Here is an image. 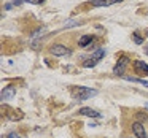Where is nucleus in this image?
Instances as JSON below:
<instances>
[{"mask_svg":"<svg viewBox=\"0 0 148 138\" xmlns=\"http://www.w3.org/2000/svg\"><path fill=\"white\" fill-rule=\"evenodd\" d=\"M143 33H145V35L148 37V29H145V30H143Z\"/></svg>","mask_w":148,"mask_h":138,"instance_id":"a211bd4d","label":"nucleus"},{"mask_svg":"<svg viewBox=\"0 0 148 138\" xmlns=\"http://www.w3.org/2000/svg\"><path fill=\"white\" fill-rule=\"evenodd\" d=\"M126 81H131V83H138V84H142L143 87H148V81L147 80H143V78H131V76H123Z\"/></svg>","mask_w":148,"mask_h":138,"instance_id":"1a4fd4ad","label":"nucleus"},{"mask_svg":"<svg viewBox=\"0 0 148 138\" xmlns=\"http://www.w3.org/2000/svg\"><path fill=\"white\" fill-rule=\"evenodd\" d=\"M137 118L140 119V121H142V119H143V121H147V119H148V116H147V114H145V113H143V114H137Z\"/></svg>","mask_w":148,"mask_h":138,"instance_id":"dca6fc26","label":"nucleus"},{"mask_svg":"<svg viewBox=\"0 0 148 138\" xmlns=\"http://www.w3.org/2000/svg\"><path fill=\"white\" fill-rule=\"evenodd\" d=\"M121 0H92L91 2V5L96 8L99 7H110V5H115V3H119Z\"/></svg>","mask_w":148,"mask_h":138,"instance_id":"0eeeda50","label":"nucleus"},{"mask_svg":"<svg viewBox=\"0 0 148 138\" xmlns=\"http://www.w3.org/2000/svg\"><path fill=\"white\" fill-rule=\"evenodd\" d=\"M96 94H97V90H96V89H91V87H84V86H75L73 89H72V97H73L75 100H80V102L91 99V97H94Z\"/></svg>","mask_w":148,"mask_h":138,"instance_id":"f257e3e1","label":"nucleus"},{"mask_svg":"<svg viewBox=\"0 0 148 138\" xmlns=\"http://www.w3.org/2000/svg\"><path fill=\"white\" fill-rule=\"evenodd\" d=\"M80 114L83 116H89V118H100V113H97L96 109L92 108H88V106H83V108H80Z\"/></svg>","mask_w":148,"mask_h":138,"instance_id":"6e6552de","label":"nucleus"},{"mask_svg":"<svg viewBox=\"0 0 148 138\" xmlns=\"http://www.w3.org/2000/svg\"><path fill=\"white\" fill-rule=\"evenodd\" d=\"M145 54H148V45L145 46Z\"/></svg>","mask_w":148,"mask_h":138,"instance_id":"f3484780","label":"nucleus"},{"mask_svg":"<svg viewBox=\"0 0 148 138\" xmlns=\"http://www.w3.org/2000/svg\"><path fill=\"white\" fill-rule=\"evenodd\" d=\"M134 71L140 76H148V64L143 61H134Z\"/></svg>","mask_w":148,"mask_h":138,"instance_id":"f03ea898","label":"nucleus"},{"mask_svg":"<svg viewBox=\"0 0 148 138\" xmlns=\"http://www.w3.org/2000/svg\"><path fill=\"white\" fill-rule=\"evenodd\" d=\"M14 95H16V87L14 86L3 87V90H2V100H10V99H13Z\"/></svg>","mask_w":148,"mask_h":138,"instance_id":"423d86ee","label":"nucleus"},{"mask_svg":"<svg viewBox=\"0 0 148 138\" xmlns=\"http://www.w3.org/2000/svg\"><path fill=\"white\" fill-rule=\"evenodd\" d=\"M92 40H94L92 35H83V37L80 38V46H81V48H86V46L89 45L91 41H92Z\"/></svg>","mask_w":148,"mask_h":138,"instance_id":"9d476101","label":"nucleus"},{"mask_svg":"<svg viewBox=\"0 0 148 138\" xmlns=\"http://www.w3.org/2000/svg\"><path fill=\"white\" fill-rule=\"evenodd\" d=\"M132 132H134V135L137 138H148L147 132H145V127L142 122H134L132 124Z\"/></svg>","mask_w":148,"mask_h":138,"instance_id":"39448f33","label":"nucleus"},{"mask_svg":"<svg viewBox=\"0 0 148 138\" xmlns=\"http://www.w3.org/2000/svg\"><path fill=\"white\" fill-rule=\"evenodd\" d=\"M96 64H97V61H94V59H89V61H86V62H84V67H86V68H89V67H94Z\"/></svg>","mask_w":148,"mask_h":138,"instance_id":"ddd939ff","label":"nucleus"},{"mask_svg":"<svg viewBox=\"0 0 148 138\" xmlns=\"http://www.w3.org/2000/svg\"><path fill=\"white\" fill-rule=\"evenodd\" d=\"M49 51H51V54H54V56H59V57H62V56H67V54H70V49H69V48H65L64 45H53Z\"/></svg>","mask_w":148,"mask_h":138,"instance_id":"20e7f679","label":"nucleus"},{"mask_svg":"<svg viewBox=\"0 0 148 138\" xmlns=\"http://www.w3.org/2000/svg\"><path fill=\"white\" fill-rule=\"evenodd\" d=\"M24 2H27V3H34V5H40V3H43L45 0H24Z\"/></svg>","mask_w":148,"mask_h":138,"instance_id":"4468645a","label":"nucleus"},{"mask_svg":"<svg viewBox=\"0 0 148 138\" xmlns=\"http://www.w3.org/2000/svg\"><path fill=\"white\" fill-rule=\"evenodd\" d=\"M132 40H134L135 45H143V37H140L137 32H135L134 35H132Z\"/></svg>","mask_w":148,"mask_h":138,"instance_id":"f8f14e48","label":"nucleus"},{"mask_svg":"<svg viewBox=\"0 0 148 138\" xmlns=\"http://www.w3.org/2000/svg\"><path fill=\"white\" fill-rule=\"evenodd\" d=\"M103 56H105V49H97V51L92 54V59L94 61H100Z\"/></svg>","mask_w":148,"mask_h":138,"instance_id":"9b49d317","label":"nucleus"},{"mask_svg":"<svg viewBox=\"0 0 148 138\" xmlns=\"http://www.w3.org/2000/svg\"><path fill=\"white\" fill-rule=\"evenodd\" d=\"M7 138H23V137H21L19 133H16V132H11V133L7 135Z\"/></svg>","mask_w":148,"mask_h":138,"instance_id":"2eb2a0df","label":"nucleus"},{"mask_svg":"<svg viewBox=\"0 0 148 138\" xmlns=\"http://www.w3.org/2000/svg\"><path fill=\"white\" fill-rule=\"evenodd\" d=\"M127 62H129V59L126 57V56H123L118 61V64L115 65V68H113V73L119 75V76H124V70H126V67H127Z\"/></svg>","mask_w":148,"mask_h":138,"instance_id":"7ed1b4c3","label":"nucleus"}]
</instances>
